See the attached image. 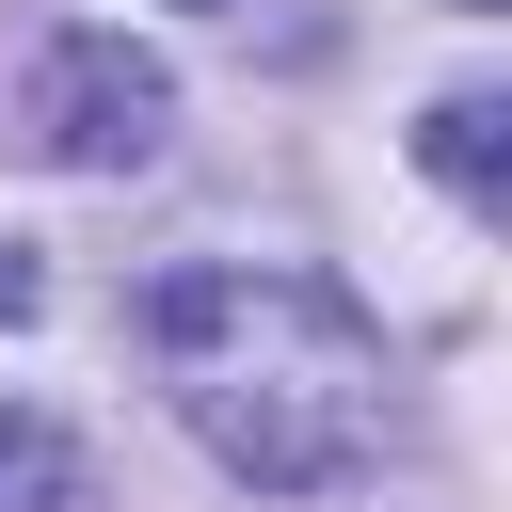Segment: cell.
<instances>
[{"label": "cell", "mask_w": 512, "mask_h": 512, "mask_svg": "<svg viewBox=\"0 0 512 512\" xmlns=\"http://www.w3.org/2000/svg\"><path fill=\"white\" fill-rule=\"evenodd\" d=\"M416 160H432V176H448V192H464L480 224L512 208V112H496V96H432V128H416Z\"/></svg>", "instance_id": "obj_3"}, {"label": "cell", "mask_w": 512, "mask_h": 512, "mask_svg": "<svg viewBox=\"0 0 512 512\" xmlns=\"http://www.w3.org/2000/svg\"><path fill=\"white\" fill-rule=\"evenodd\" d=\"M80 496H96L80 432H48L32 400H0V512H80Z\"/></svg>", "instance_id": "obj_4"}, {"label": "cell", "mask_w": 512, "mask_h": 512, "mask_svg": "<svg viewBox=\"0 0 512 512\" xmlns=\"http://www.w3.org/2000/svg\"><path fill=\"white\" fill-rule=\"evenodd\" d=\"M144 368L192 416V448L256 496H320L384 448V336L352 320V288L288 272V256H192L144 288Z\"/></svg>", "instance_id": "obj_1"}, {"label": "cell", "mask_w": 512, "mask_h": 512, "mask_svg": "<svg viewBox=\"0 0 512 512\" xmlns=\"http://www.w3.org/2000/svg\"><path fill=\"white\" fill-rule=\"evenodd\" d=\"M16 304H32V272H16V256H0V320H16Z\"/></svg>", "instance_id": "obj_5"}, {"label": "cell", "mask_w": 512, "mask_h": 512, "mask_svg": "<svg viewBox=\"0 0 512 512\" xmlns=\"http://www.w3.org/2000/svg\"><path fill=\"white\" fill-rule=\"evenodd\" d=\"M160 128H176V80H160L128 32H64V48L32 64V96H16V144L64 160V176H144Z\"/></svg>", "instance_id": "obj_2"}, {"label": "cell", "mask_w": 512, "mask_h": 512, "mask_svg": "<svg viewBox=\"0 0 512 512\" xmlns=\"http://www.w3.org/2000/svg\"><path fill=\"white\" fill-rule=\"evenodd\" d=\"M464 16H496V0H464Z\"/></svg>", "instance_id": "obj_6"}]
</instances>
